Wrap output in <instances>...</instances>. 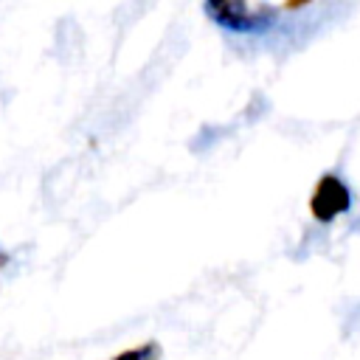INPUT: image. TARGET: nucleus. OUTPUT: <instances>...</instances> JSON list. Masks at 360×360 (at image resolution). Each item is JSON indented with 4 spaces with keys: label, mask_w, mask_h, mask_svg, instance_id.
Here are the masks:
<instances>
[{
    "label": "nucleus",
    "mask_w": 360,
    "mask_h": 360,
    "mask_svg": "<svg viewBox=\"0 0 360 360\" xmlns=\"http://www.w3.org/2000/svg\"><path fill=\"white\" fill-rule=\"evenodd\" d=\"M202 11L225 31L233 34H262L276 22L278 8L267 3H248V0H208Z\"/></svg>",
    "instance_id": "nucleus-1"
},
{
    "label": "nucleus",
    "mask_w": 360,
    "mask_h": 360,
    "mask_svg": "<svg viewBox=\"0 0 360 360\" xmlns=\"http://www.w3.org/2000/svg\"><path fill=\"white\" fill-rule=\"evenodd\" d=\"M352 208V191L349 186L343 183L340 174L335 172H326L318 183H315V191L309 197V211L318 222H332L335 217L346 214Z\"/></svg>",
    "instance_id": "nucleus-2"
},
{
    "label": "nucleus",
    "mask_w": 360,
    "mask_h": 360,
    "mask_svg": "<svg viewBox=\"0 0 360 360\" xmlns=\"http://www.w3.org/2000/svg\"><path fill=\"white\" fill-rule=\"evenodd\" d=\"M163 357V349L158 340H146L141 346H132V349H124L118 354H112L110 360H160Z\"/></svg>",
    "instance_id": "nucleus-3"
},
{
    "label": "nucleus",
    "mask_w": 360,
    "mask_h": 360,
    "mask_svg": "<svg viewBox=\"0 0 360 360\" xmlns=\"http://www.w3.org/2000/svg\"><path fill=\"white\" fill-rule=\"evenodd\" d=\"M8 262H11V256H8V253H6V250H3V248H0V267H6V264H8Z\"/></svg>",
    "instance_id": "nucleus-4"
}]
</instances>
